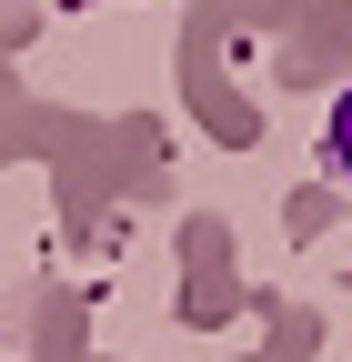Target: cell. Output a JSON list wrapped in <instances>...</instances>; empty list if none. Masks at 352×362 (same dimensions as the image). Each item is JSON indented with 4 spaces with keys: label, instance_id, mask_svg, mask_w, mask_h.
<instances>
[{
    "label": "cell",
    "instance_id": "1",
    "mask_svg": "<svg viewBox=\"0 0 352 362\" xmlns=\"http://www.w3.org/2000/svg\"><path fill=\"white\" fill-rule=\"evenodd\" d=\"M322 141H332V171L352 181V90H342V101H332V121H322Z\"/></svg>",
    "mask_w": 352,
    "mask_h": 362
}]
</instances>
